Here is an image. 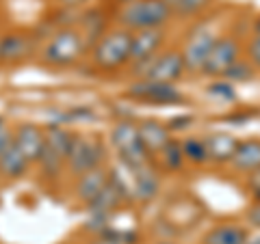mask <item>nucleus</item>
Returning <instances> with one entry per match:
<instances>
[{
    "label": "nucleus",
    "instance_id": "nucleus-1",
    "mask_svg": "<svg viewBox=\"0 0 260 244\" xmlns=\"http://www.w3.org/2000/svg\"><path fill=\"white\" fill-rule=\"evenodd\" d=\"M89 48H91V42L78 24L59 26L52 32H48L46 37H42L35 61L42 67L52 71L70 69L83 59H87Z\"/></svg>",
    "mask_w": 260,
    "mask_h": 244
},
{
    "label": "nucleus",
    "instance_id": "nucleus-2",
    "mask_svg": "<svg viewBox=\"0 0 260 244\" xmlns=\"http://www.w3.org/2000/svg\"><path fill=\"white\" fill-rule=\"evenodd\" d=\"M130 46H133V32L111 24L102 35H98L91 42L87 54L89 65L98 74L107 76L124 71L130 67Z\"/></svg>",
    "mask_w": 260,
    "mask_h": 244
},
{
    "label": "nucleus",
    "instance_id": "nucleus-3",
    "mask_svg": "<svg viewBox=\"0 0 260 244\" xmlns=\"http://www.w3.org/2000/svg\"><path fill=\"white\" fill-rule=\"evenodd\" d=\"M113 24L128 32L167 28L174 20V9L165 0H133L117 5L111 13Z\"/></svg>",
    "mask_w": 260,
    "mask_h": 244
},
{
    "label": "nucleus",
    "instance_id": "nucleus-4",
    "mask_svg": "<svg viewBox=\"0 0 260 244\" xmlns=\"http://www.w3.org/2000/svg\"><path fill=\"white\" fill-rule=\"evenodd\" d=\"M76 138V132L61 124L46 126V143H44V153L39 158L35 171L42 175V180L52 184L59 182L65 175V165H68V156L72 149V143Z\"/></svg>",
    "mask_w": 260,
    "mask_h": 244
},
{
    "label": "nucleus",
    "instance_id": "nucleus-5",
    "mask_svg": "<svg viewBox=\"0 0 260 244\" xmlns=\"http://www.w3.org/2000/svg\"><path fill=\"white\" fill-rule=\"evenodd\" d=\"M109 147L113 149L115 158L119 160V165L124 169L141 167V165H148V162L154 160L141 141L137 121H130V119H119L111 126Z\"/></svg>",
    "mask_w": 260,
    "mask_h": 244
},
{
    "label": "nucleus",
    "instance_id": "nucleus-6",
    "mask_svg": "<svg viewBox=\"0 0 260 244\" xmlns=\"http://www.w3.org/2000/svg\"><path fill=\"white\" fill-rule=\"evenodd\" d=\"M104 165H107V145H104V141H100V136L76 132L68 156V165H65V175L70 180H76L87 171H93Z\"/></svg>",
    "mask_w": 260,
    "mask_h": 244
},
{
    "label": "nucleus",
    "instance_id": "nucleus-7",
    "mask_svg": "<svg viewBox=\"0 0 260 244\" xmlns=\"http://www.w3.org/2000/svg\"><path fill=\"white\" fill-rule=\"evenodd\" d=\"M124 169V167H121ZM126 177L121 175V180L126 184L130 203H139V206H148V203L156 201L162 192V171L158 169L156 162H148L141 167L124 169Z\"/></svg>",
    "mask_w": 260,
    "mask_h": 244
},
{
    "label": "nucleus",
    "instance_id": "nucleus-8",
    "mask_svg": "<svg viewBox=\"0 0 260 244\" xmlns=\"http://www.w3.org/2000/svg\"><path fill=\"white\" fill-rule=\"evenodd\" d=\"M135 80H148L158 85H176L186 76L184 61L180 48H165L158 56H154L150 63L133 71Z\"/></svg>",
    "mask_w": 260,
    "mask_h": 244
},
{
    "label": "nucleus",
    "instance_id": "nucleus-9",
    "mask_svg": "<svg viewBox=\"0 0 260 244\" xmlns=\"http://www.w3.org/2000/svg\"><path fill=\"white\" fill-rule=\"evenodd\" d=\"M217 37H219V32L213 26H208V24H198V26L186 35L180 52H182L184 69L189 76H202Z\"/></svg>",
    "mask_w": 260,
    "mask_h": 244
},
{
    "label": "nucleus",
    "instance_id": "nucleus-10",
    "mask_svg": "<svg viewBox=\"0 0 260 244\" xmlns=\"http://www.w3.org/2000/svg\"><path fill=\"white\" fill-rule=\"evenodd\" d=\"M243 56H245V46L241 44V39L237 35H230V32H223V35L217 37L202 76L213 78V80H223L228 71H230Z\"/></svg>",
    "mask_w": 260,
    "mask_h": 244
},
{
    "label": "nucleus",
    "instance_id": "nucleus-11",
    "mask_svg": "<svg viewBox=\"0 0 260 244\" xmlns=\"http://www.w3.org/2000/svg\"><path fill=\"white\" fill-rule=\"evenodd\" d=\"M39 39L32 30L26 28H13L3 32V42H0V65H9V67H18V65L26 63L30 56H37Z\"/></svg>",
    "mask_w": 260,
    "mask_h": 244
},
{
    "label": "nucleus",
    "instance_id": "nucleus-12",
    "mask_svg": "<svg viewBox=\"0 0 260 244\" xmlns=\"http://www.w3.org/2000/svg\"><path fill=\"white\" fill-rule=\"evenodd\" d=\"M167 46V28L156 30H139L133 32V46H130V71H137L158 56Z\"/></svg>",
    "mask_w": 260,
    "mask_h": 244
},
{
    "label": "nucleus",
    "instance_id": "nucleus-13",
    "mask_svg": "<svg viewBox=\"0 0 260 244\" xmlns=\"http://www.w3.org/2000/svg\"><path fill=\"white\" fill-rule=\"evenodd\" d=\"M111 175H113V171L104 165L93 171H87V173L76 177V180H72V199H74V203L87 208L89 203L104 190V186L109 184Z\"/></svg>",
    "mask_w": 260,
    "mask_h": 244
},
{
    "label": "nucleus",
    "instance_id": "nucleus-14",
    "mask_svg": "<svg viewBox=\"0 0 260 244\" xmlns=\"http://www.w3.org/2000/svg\"><path fill=\"white\" fill-rule=\"evenodd\" d=\"M44 143H46V128L44 126L32 124V121L13 126V145L30 160L32 167H37L39 158H42Z\"/></svg>",
    "mask_w": 260,
    "mask_h": 244
},
{
    "label": "nucleus",
    "instance_id": "nucleus-15",
    "mask_svg": "<svg viewBox=\"0 0 260 244\" xmlns=\"http://www.w3.org/2000/svg\"><path fill=\"white\" fill-rule=\"evenodd\" d=\"M249 227L241 221H217L202 235V244H247Z\"/></svg>",
    "mask_w": 260,
    "mask_h": 244
},
{
    "label": "nucleus",
    "instance_id": "nucleus-16",
    "mask_svg": "<svg viewBox=\"0 0 260 244\" xmlns=\"http://www.w3.org/2000/svg\"><path fill=\"white\" fill-rule=\"evenodd\" d=\"M128 95L139 102L148 104H174L182 100V93L176 89V85H158L148 83V80H135L133 87H128Z\"/></svg>",
    "mask_w": 260,
    "mask_h": 244
},
{
    "label": "nucleus",
    "instance_id": "nucleus-17",
    "mask_svg": "<svg viewBox=\"0 0 260 244\" xmlns=\"http://www.w3.org/2000/svg\"><path fill=\"white\" fill-rule=\"evenodd\" d=\"M228 169H232L234 173L247 177L256 173L260 169V138H243L237 145L232 160L228 162Z\"/></svg>",
    "mask_w": 260,
    "mask_h": 244
},
{
    "label": "nucleus",
    "instance_id": "nucleus-18",
    "mask_svg": "<svg viewBox=\"0 0 260 244\" xmlns=\"http://www.w3.org/2000/svg\"><path fill=\"white\" fill-rule=\"evenodd\" d=\"M137 126H139L141 141L145 145V149L150 151L152 158H156L158 153L174 141L169 126L162 124L158 119H143V121H137Z\"/></svg>",
    "mask_w": 260,
    "mask_h": 244
},
{
    "label": "nucleus",
    "instance_id": "nucleus-19",
    "mask_svg": "<svg viewBox=\"0 0 260 244\" xmlns=\"http://www.w3.org/2000/svg\"><path fill=\"white\" fill-rule=\"evenodd\" d=\"M204 138H206V149H208V165L228 167V162L232 160L241 138H237L230 132H210Z\"/></svg>",
    "mask_w": 260,
    "mask_h": 244
},
{
    "label": "nucleus",
    "instance_id": "nucleus-20",
    "mask_svg": "<svg viewBox=\"0 0 260 244\" xmlns=\"http://www.w3.org/2000/svg\"><path fill=\"white\" fill-rule=\"evenodd\" d=\"M30 171H35V167L30 165V160L11 143V147L0 156V180L5 182H20L26 175H30Z\"/></svg>",
    "mask_w": 260,
    "mask_h": 244
},
{
    "label": "nucleus",
    "instance_id": "nucleus-21",
    "mask_svg": "<svg viewBox=\"0 0 260 244\" xmlns=\"http://www.w3.org/2000/svg\"><path fill=\"white\" fill-rule=\"evenodd\" d=\"M154 162L158 165L162 173H178V171H182L186 167V160H184V153L180 147V138H174V141L154 158Z\"/></svg>",
    "mask_w": 260,
    "mask_h": 244
},
{
    "label": "nucleus",
    "instance_id": "nucleus-22",
    "mask_svg": "<svg viewBox=\"0 0 260 244\" xmlns=\"http://www.w3.org/2000/svg\"><path fill=\"white\" fill-rule=\"evenodd\" d=\"M180 147H182L186 165H191V167H206L208 165V149H206L204 136H184V138H180Z\"/></svg>",
    "mask_w": 260,
    "mask_h": 244
},
{
    "label": "nucleus",
    "instance_id": "nucleus-23",
    "mask_svg": "<svg viewBox=\"0 0 260 244\" xmlns=\"http://www.w3.org/2000/svg\"><path fill=\"white\" fill-rule=\"evenodd\" d=\"M213 5L215 0H176L172 9H174V18L193 20V18H202Z\"/></svg>",
    "mask_w": 260,
    "mask_h": 244
},
{
    "label": "nucleus",
    "instance_id": "nucleus-24",
    "mask_svg": "<svg viewBox=\"0 0 260 244\" xmlns=\"http://www.w3.org/2000/svg\"><path fill=\"white\" fill-rule=\"evenodd\" d=\"M245 59L254 65L256 69H260V18L254 24V32L249 35V42L245 46Z\"/></svg>",
    "mask_w": 260,
    "mask_h": 244
},
{
    "label": "nucleus",
    "instance_id": "nucleus-25",
    "mask_svg": "<svg viewBox=\"0 0 260 244\" xmlns=\"http://www.w3.org/2000/svg\"><path fill=\"white\" fill-rule=\"evenodd\" d=\"M254 69H256L254 65H251L245 56H243V59L234 65L230 71H228L223 80H228V83H243V80H251V78H254Z\"/></svg>",
    "mask_w": 260,
    "mask_h": 244
},
{
    "label": "nucleus",
    "instance_id": "nucleus-26",
    "mask_svg": "<svg viewBox=\"0 0 260 244\" xmlns=\"http://www.w3.org/2000/svg\"><path fill=\"white\" fill-rule=\"evenodd\" d=\"M13 143V126H9L5 119H0V156L11 147Z\"/></svg>",
    "mask_w": 260,
    "mask_h": 244
},
{
    "label": "nucleus",
    "instance_id": "nucleus-27",
    "mask_svg": "<svg viewBox=\"0 0 260 244\" xmlns=\"http://www.w3.org/2000/svg\"><path fill=\"white\" fill-rule=\"evenodd\" d=\"M245 225L251 227L254 231H260V201H254L249 206V210L245 212Z\"/></svg>",
    "mask_w": 260,
    "mask_h": 244
},
{
    "label": "nucleus",
    "instance_id": "nucleus-28",
    "mask_svg": "<svg viewBox=\"0 0 260 244\" xmlns=\"http://www.w3.org/2000/svg\"><path fill=\"white\" fill-rule=\"evenodd\" d=\"M87 244H133V242L117 238V235H113V233H93Z\"/></svg>",
    "mask_w": 260,
    "mask_h": 244
},
{
    "label": "nucleus",
    "instance_id": "nucleus-29",
    "mask_svg": "<svg viewBox=\"0 0 260 244\" xmlns=\"http://www.w3.org/2000/svg\"><path fill=\"white\" fill-rule=\"evenodd\" d=\"M247 186H249V194L254 192V201H260V169L256 173L247 175Z\"/></svg>",
    "mask_w": 260,
    "mask_h": 244
},
{
    "label": "nucleus",
    "instance_id": "nucleus-30",
    "mask_svg": "<svg viewBox=\"0 0 260 244\" xmlns=\"http://www.w3.org/2000/svg\"><path fill=\"white\" fill-rule=\"evenodd\" d=\"M56 5L61 7V9H80V7H85L87 3H91V0H54Z\"/></svg>",
    "mask_w": 260,
    "mask_h": 244
},
{
    "label": "nucleus",
    "instance_id": "nucleus-31",
    "mask_svg": "<svg viewBox=\"0 0 260 244\" xmlns=\"http://www.w3.org/2000/svg\"><path fill=\"white\" fill-rule=\"evenodd\" d=\"M152 244H178V242H176V240H169V238H160V240L152 242Z\"/></svg>",
    "mask_w": 260,
    "mask_h": 244
},
{
    "label": "nucleus",
    "instance_id": "nucleus-32",
    "mask_svg": "<svg viewBox=\"0 0 260 244\" xmlns=\"http://www.w3.org/2000/svg\"><path fill=\"white\" fill-rule=\"evenodd\" d=\"M113 7H117V5H126V3H133V0H111Z\"/></svg>",
    "mask_w": 260,
    "mask_h": 244
},
{
    "label": "nucleus",
    "instance_id": "nucleus-33",
    "mask_svg": "<svg viewBox=\"0 0 260 244\" xmlns=\"http://www.w3.org/2000/svg\"><path fill=\"white\" fill-rule=\"evenodd\" d=\"M165 3H167V5H172V7H174V5H176V0H165Z\"/></svg>",
    "mask_w": 260,
    "mask_h": 244
},
{
    "label": "nucleus",
    "instance_id": "nucleus-34",
    "mask_svg": "<svg viewBox=\"0 0 260 244\" xmlns=\"http://www.w3.org/2000/svg\"><path fill=\"white\" fill-rule=\"evenodd\" d=\"M0 42H3V32H0Z\"/></svg>",
    "mask_w": 260,
    "mask_h": 244
}]
</instances>
